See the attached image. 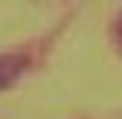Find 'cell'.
<instances>
[{
    "label": "cell",
    "instance_id": "cell-1",
    "mask_svg": "<svg viewBox=\"0 0 122 119\" xmlns=\"http://www.w3.org/2000/svg\"><path fill=\"white\" fill-rule=\"evenodd\" d=\"M28 70V55L21 52H6L0 55V92L18 83V76Z\"/></svg>",
    "mask_w": 122,
    "mask_h": 119
},
{
    "label": "cell",
    "instance_id": "cell-2",
    "mask_svg": "<svg viewBox=\"0 0 122 119\" xmlns=\"http://www.w3.org/2000/svg\"><path fill=\"white\" fill-rule=\"evenodd\" d=\"M113 46H116V52L122 55V12L116 15V21H113Z\"/></svg>",
    "mask_w": 122,
    "mask_h": 119
}]
</instances>
